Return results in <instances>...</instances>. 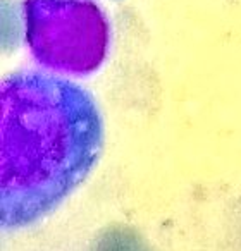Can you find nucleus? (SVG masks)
I'll list each match as a JSON object with an SVG mask.
<instances>
[{"label": "nucleus", "instance_id": "obj_1", "mask_svg": "<svg viewBox=\"0 0 241 251\" xmlns=\"http://www.w3.org/2000/svg\"><path fill=\"white\" fill-rule=\"evenodd\" d=\"M2 220L26 224L57 206L90 174L104 145L95 100L43 73L9 76L0 90Z\"/></svg>", "mask_w": 241, "mask_h": 251}, {"label": "nucleus", "instance_id": "obj_2", "mask_svg": "<svg viewBox=\"0 0 241 251\" xmlns=\"http://www.w3.org/2000/svg\"><path fill=\"white\" fill-rule=\"evenodd\" d=\"M36 2L29 11V23L47 26L29 29V43L36 55L55 69L86 71L98 62L105 43V28L98 11L71 2Z\"/></svg>", "mask_w": 241, "mask_h": 251}]
</instances>
